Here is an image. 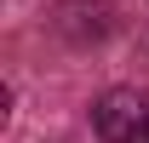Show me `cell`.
Here are the masks:
<instances>
[{"label":"cell","instance_id":"6da1fadb","mask_svg":"<svg viewBox=\"0 0 149 143\" xmlns=\"http://www.w3.org/2000/svg\"><path fill=\"white\" fill-rule=\"evenodd\" d=\"M92 126L103 143H149V92L143 86H115L92 103Z\"/></svg>","mask_w":149,"mask_h":143}]
</instances>
